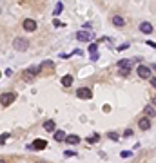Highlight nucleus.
I'll return each instance as SVG.
<instances>
[{
    "label": "nucleus",
    "mask_w": 156,
    "mask_h": 163,
    "mask_svg": "<svg viewBox=\"0 0 156 163\" xmlns=\"http://www.w3.org/2000/svg\"><path fill=\"white\" fill-rule=\"evenodd\" d=\"M138 127H140L142 130H149V129H151V118H140Z\"/></svg>",
    "instance_id": "nucleus-10"
},
{
    "label": "nucleus",
    "mask_w": 156,
    "mask_h": 163,
    "mask_svg": "<svg viewBox=\"0 0 156 163\" xmlns=\"http://www.w3.org/2000/svg\"><path fill=\"white\" fill-rule=\"evenodd\" d=\"M113 25H116V27H124L125 18L124 16H120V15H115V16H113Z\"/></svg>",
    "instance_id": "nucleus-11"
},
{
    "label": "nucleus",
    "mask_w": 156,
    "mask_h": 163,
    "mask_svg": "<svg viewBox=\"0 0 156 163\" xmlns=\"http://www.w3.org/2000/svg\"><path fill=\"white\" fill-rule=\"evenodd\" d=\"M65 143H69V145H76V143H80V136H76V134H69V136H65Z\"/></svg>",
    "instance_id": "nucleus-13"
},
{
    "label": "nucleus",
    "mask_w": 156,
    "mask_h": 163,
    "mask_svg": "<svg viewBox=\"0 0 156 163\" xmlns=\"http://www.w3.org/2000/svg\"><path fill=\"white\" fill-rule=\"evenodd\" d=\"M65 156H76V152H73V151H67V152H65Z\"/></svg>",
    "instance_id": "nucleus-31"
},
{
    "label": "nucleus",
    "mask_w": 156,
    "mask_h": 163,
    "mask_svg": "<svg viewBox=\"0 0 156 163\" xmlns=\"http://www.w3.org/2000/svg\"><path fill=\"white\" fill-rule=\"evenodd\" d=\"M40 71H42V65H36V67H29V69H26V71H24V80L31 82L36 75H40Z\"/></svg>",
    "instance_id": "nucleus-2"
},
{
    "label": "nucleus",
    "mask_w": 156,
    "mask_h": 163,
    "mask_svg": "<svg viewBox=\"0 0 156 163\" xmlns=\"http://www.w3.org/2000/svg\"><path fill=\"white\" fill-rule=\"evenodd\" d=\"M98 140H100V136H98V134H93V136H89V138H87V143H91V145H93V143H96Z\"/></svg>",
    "instance_id": "nucleus-18"
},
{
    "label": "nucleus",
    "mask_w": 156,
    "mask_h": 163,
    "mask_svg": "<svg viewBox=\"0 0 156 163\" xmlns=\"http://www.w3.org/2000/svg\"><path fill=\"white\" fill-rule=\"evenodd\" d=\"M96 49H98V43H91V45H89V54L96 53Z\"/></svg>",
    "instance_id": "nucleus-22"
},
{
    "label": "nucleus",
    "mask_w": 156,
    "mask_h": 163,
    "mask_svg": "<svg viewBox=\"0 0 156 163\" xmlns=\"http://www.w3.org/2000/svg\"><path fill=\"white\" fill-rule=\"evenodd\" d=\"M47 147V141L45 140H35L31 145H27V149H31V151H44Z\"/></svg>",
    "instance_id": "nucleus-6"
},
{
    "label": "nucleus",
    "mask_w": 156,
    "mask_h": 163,
    "mask_svg": "<svg viewBox=\"0 0 156 163\" xmlns=\"http://www.w3.org/2000/svg\"><path fill=\"white\" fill-rule=\"evenodd\" d=\"M7 140H9V132H4V134H0V145H2V143H6Z\"/></svg>",
    "instance_id": "nucleus-20"
},
{
    "label": "nucleus",
    "mask_w": 156,
    "mask_h": 163,
    "mask_svg": "<svg viewBox=\"0 0 156 163\" xmlns=\"http://www.w3.org/2000/svg\"><path fill=\"white\" fill-rule=\"evenodd\" d=\"M22 25H24V31H27V33H35L36 31V22L33 20V18H26Z\"/></svg>",
    "instance_id": "nucleus-7"
},
{
    "label": "nucleus",
    "mask_w": 156,
    "mask_h": 163,
    "mask_svg": "<svg viewBox=\"0 0 156 163\" xmlns=\"http://www.w3.org/2000/svg\"><path fill=\"white\" fill-rule=\"evenodd\" d=\"M145 45H151V47H153V49H156V42H151V40H149V42H147Z\"/></svg>",
    "instance_id": "nucleus-28"
},
{
    "label": "nucleus",
    "mask_w": 156,
    "mask_h": 163,
    "mask_svg": "<svg viewBox=\"0 0 156 163\" xmlns=\"http://www.w3.org/2000/svg\"><path fill=\"white\" fill-rule=\"evenodd\" d=\"M94 36L93 31H78L76 33V40H80V42H91Z\"/></svg>",
    "instance_id": "nucleus-5"
},
{
    "label": "nucleus",
    "mask_w": 156,
    "mask_h": 163,
    "mask_svg": "<svg viewBox=\"0 0 156 163\" xmlns=\"http://www.w3.org/2000/svg\"><path fill=\"white\" fill-rule=\"evenodd\" d=\"M153 69H156V64H154V65H153Z\"/></svg>",
    "instance_id": "nucleus-32"
},
{
    "label": "nucleus",
    "mask_w": 156,
    "mask_h": 163,
    "mask_svg": "<svg viewBox=\"0 0 156 163\" xmlns=\"http://www.w3.org/2000/svg\"><path fill=\"white\" fill-rule=\"evenodd\" d=\"M76 96L80 98V100H89V98H93V89H89V87H80V89L76 91Z\"/></svg>",
    "instance_id": "nucleus-4"
},
{
    "label": "nucleus",
    "mask_w": 156,
    "mask_h": 163,
    "mask_svg": "<svg viewBox=\"0 0 156 163\" xmlns=\"http://www.w3.org/2000/svg\"><path fill=\"white\" fill-rule=\"evenodd\" d=\"M144 112H145V116H147V118H154V116H156V111H154V107H151V105H145V109H144Z\"/></svg>",
    "instance_id": "nucleus-15"
},
{
    "label": "nucleus",
    "mask_w": 156,
    "mask_h": 163,
    "mask_svg": "<svg viewBox=\"0 0 156 163\" xmlns=\"http://www.w3.org/2000/svg\"><path fill=\"white\" fill-rule=\"evenodd\" d=\"M120 75H122V76H129V75H131V69H125V67H120Z\"/></svg>",
    "instance_id": "nucleus-21"
},
{
    "label": "nucleus",
    "mask_w": 156,
    "mask_h": 163,
    "mask_svg": "<svg viewBox=\"0 0 156 163\" xmlns=\"http://www.w3.org/2000/svg\"><path fill=\"white\" fill-rule=\"evenodd\" d=\"M109 138H111V140H118V138H120V136H118V134H116V132H109Z\"/></svg>",
    "instance_id": "nucleus-23"
},
{
    "label": "nucleus",
    "mask_w": 156,
    "mask_h": 163,
    "mask_svg": "<svg viewBox=\"0 0 156 163\" xmlns=\"http://www.w3.org/2000/svg\"><path fill=\"white\" fill-rule=\"evenodd\" d=\"M44 129L47 130V132H54V130H56V125H54L53 120H47V121H44Z\"/></svg>",
    "instance_id": "nucleus-14"
},
{
    "label": "nucleus",
    "mask_w": 156,
    "mask_h": 163,
    "mask_svg": "<svg viewBox=\"0 0 156 163\" xmlns=\"http://www.w3.org/2000/svg\"><path fill=\"white\" fill-rule=\"evenodd\" d=\"M54 140L56 141H64L65 140V132H64V130H54Z\"/></svg>",
    "instance_id": "nucleus-17"
},
{
    "label": "nucleus",
    "mask_w": 156,
    "mask_h": 163,
    "mask_svg": "<svg viewBox=\"0 0 156 163\" xmlns=\"http://www.w3.org/2000/svg\"><path fill=\"white\" fill-rule=\"evenodd\" d=\"M125 49H129V43H122V45L118 47V51H125Z\"/></svg>",
    "instance_id": "nucleus-24"
},
{
    "label": "nucleus",
    "mask_w": 156,
    "mask_h": 163,
    "mask_svg": "<svg viewBox=\"0 0 156 163\" xmlns=\"http://www.w3.org/2000/svg\"><path fill=\"white\" fill-rule=\"evenodd\" d=\"M62 2H58V4H56V7H54V11H53V15H54V16H56V15H60V13H62Z\"/></svg>",
    "instance_id": "nucleus-19"
},
{
    "label": "nucleus",
    "mask_w": 156,
    "mask_h": 163,
    "mask_svg": "<svg viewBox=\"0 0 156 163\" xmlns=\"http://www.w3.org/2000/svg\"><path fill=\"white\" fill-rule=\"evenodd\" d=\"M98 58H100V56H98V53H93V54H91V60H98Z\"/></svg>",
    "instance_id": "nucleus-29"
},
{
    "label": "nucleus",
    "mask_w": 156,
    "mask_h": 163,
    "mask_svg": "<svg viewBox=\"0 0 156 163\" xmlns=\"http://www.w3.org/2000/svg\"><path fill=\"white\" fill-rule=\"evenodd\" d=\"M135 64V58H125L118 62V67H125V69H131V65Z\"/></svg>",
    "instance_id": "nucleus-12"
},
{
    "label": "nucleus",
    "mask_w": 156,
    "mask_h": 163,
    "mask_svg": "<svg viewBox=\"0 0 156 163\" xmlns=\"http://www.w3.org/2000/svg\"><path fill=\"white\" fill-rule=\"evenodd\" d=\"M140 31L144 33V34H151V33L154 31V27H153L151 22H142V24H140Z\"/></svg>",
    "instance_id": "nucleus-9"
},
{
    "label": "nucleus",
    "mask_w": 156,
    "mask_h": 163,
    "mask_svg": "<svg viewBox=\"0 0 156 163\" xmlns=\"http://www.w3.org/2000/svg\"><path fill=\"white\" fill-rule=\"evenodd\" d=\"M15 100H17V94H15V93H4V94H0V103H2L4 107L11 105Z\"/></svg>",
    "instance_id": "nucleus-3"
},
{
    "label": "nucleus",
    "mask_w": 156,
    "mask_h": 163,
    "mask_svg": "<svg viewBox=\"0 0 156 163\" xmlns=\"http://www.w3.org/2000/svg\"><path fill=\"white\" fill-rule=\"evenodd\" d=\"M151 85L156 87V76H153V78H151Z\"/></svg>",
    "instance_id": "nucleus-30"
},
{
    "label": "nucleus",
    "mask_w": 156,
    "mask_h": 163,
    "mask_svg": "<svg viewBox=\"0 0 156 163\" xmlns=\"http://www.w3.org/2000/svg\"><path fill=\"white\" fill-rule=\"evenodd\" d=\"M13 47H15V51H20V53H24V51H27L29 42H27L26 38H15V40H13Z\"/></svg>",
    "instance_id": "nucleus-1"
},
{
    "label": "nucleus",
    "mask_w": 156,
    "mask_h": 163,
    "mask_svg": "<svg viewBox=\"0 0 156 163\" xmlns=\"http://www.w3.org/2000/svg\"><path fill=\"white\" fill-rule=\"evenodd\" d=\"M131 154H133V152H131V151H124V152H122V158H129Z\"/></svg>",
    "instance_id": "nucleus-25"
},
{
    "label": "nucleus",
    "mask_w": 156,
    "mask_h": 163,
    "mask_svg": "<svg viewBox=\"0 0 156 163\" xmlns=\"http://www.w3.org/2000/svg\"><path fill=\"white\" fill-rule=\"evenodd\" d=\"M124 136H125V138H129V136H133V130H131V129H127V130H125V132H124Z\"/></svg>",
    "instance_id": "nucleus-26"
},
{
    "label": "nucleus",
    "mask_w": 156,
    "mask_h": 163,
    "mask_svg": "<svg viewBox=\"0 0 156 163\" xmlns=\"http://www.w3.org/2000/svg\"><path fill=\"white\" fill-rule=\"evenodd\" d=\"M62 85L64 87H71V85H73V76H71V75L64 76V78H62Z\"/></svg>",
    "instance_id": "nucleus-16"
},
{
    "label": "nucleus",
    "mask_w": 156,
    "mask_h": 163,
    "mask_svg": "<svg viewBox=\"0 0 156 163\" xmlns=\"http://www.w3.org/2000/svg\"><path fill=\"white\" fill-rule=\"evenodd\" d=\"M53 25H54V27H62V22H60V20H54V22H53Z\"/></svg>",
    "instance_id": "nucleus-27"
},
{
    "label": "nucleus",
    "mask_w": 156,
    "mask_h": 163,
    "mask_svg": "<svg viewBox=\"0 0 156 163\" xmlns=\"http://www.w3.org/2000/svg\"><path fill=\"white\" fill-rule=\"evenodd\" d=\"M136 73H138V76H140V78L147 80V78H151V67H147V65H140Z\"/></svg>",
    "instance_id": "nucleus-8"
}]
</instances>
